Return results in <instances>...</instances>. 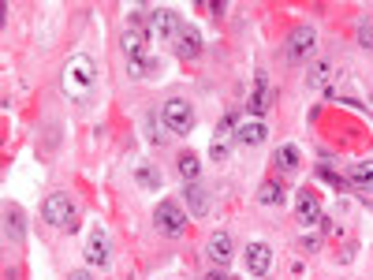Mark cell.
Wrapping results in <instances>:
<instances>
[{"instance_id": "cell-2", "label": "cell", "mask_w": 373, "mask_h": 280, "mask_svg": "<svg viewBox=\"0 0 373 280\" xmlns=\"http://www.w3.org/2000/svg\"><path fill=\"white\" fill-rule=\"evenodd\" d=\"M41 217H45L52 228H75V202L64 195V191H52V195L41 202Z\"/></svg>"}, {"instance_id": "cell-22", "label": "cell", "mask_w": 373, "mask_h": 280, "mask_svg": "<svg viewBox=\"0 0 373 280\" xmlns=\"http://www.w3.org/2000/svg\"><path fill=\"white\" fill-rule=\"evenodd\" d=\"M210 154H213V161H224L232 157V142H228V138H221V135H213V146H210Z\"/></svg>"}, {"instance_id": "cell-6", "label": "cell", "mask_w": 373, "mask_h": 280, "mask_svg": "<svg viewBox=\"0 0 373 280\" xmlns=\"http://www.w3.org/2000/svg\"><path fill=\"white\" fill-rule=\"evenodd\" d=\"M149 27H153V34H157V38H164V41L180 38V15H175L172 8H153V15H149Z\"/></svg>"}, {"instance_id": "cell-13", "label": "cell", "mask_w": 373, "mask_h": 280, "mask_svg": "<svg viewBox=\"0 0 373 280\" xmlns=\"http://www.w3.org/2000/svg\"><path fill=\"white\" fill-rule=\"evenodd\" d=\"M205 254H210L217 265H228V262H232V235L217 232L213 240H210V246H205Z\"/></svg>"}, {"instance_id": "cell-4", "label": "cell", "mask_w": 373, "mask_h": 280, "mask_svg": "<svg viewBox=\"0 0 373 280\" xmlns=\"http://www.w3.org/2000/svg\"><path fill=\"white\" fill-rule=\"evenodd\" d=\"M161 120H164V127H168L172 135H191V127H194V109H191V101H183V98L164 101Z\"/></svg>"}, {"instance_id": "cell-9", "label": "cell", "mask_w": 373, "mask_h": 280, "mask_svg": "<svg viewBox=\"0 0 373 280\" xmlns=\"http://www.w3.org/2000/svg\"><path fill=\"white\" fill-rule=\"evenodd\" d=\"M265 138H269V127L261 124V120H247V124H239V127H235V142H239V146H247V149L261 146Z\"/></svg>"}, {"instance_id": "cell-7", "label": "cell", "mask_w": 373, "mask_h": 280, "mask_svg": "<svg viewBox=\"0 0 373 280\" xmlns=\"http://www.w3.org/2000/svg\"><path fill=\"white\" fill-rule=\"evenodd\" d=\"M247 269H250V277H265L272 269V246L261 243V240L250 243L247 246Z\"/></svg>"}, {"instance_id": "cell-21", "label": "cell", "mask_w": 373, "mask_h": 280, "mask_svg": "<svg viewBox=\"0 0 373 280\" xmlns=\"http://www.w3.org/2000/svg\"><path fill=\"white\" fill-rule=\"evenodd\" d=\"M258 202H261V206H280V202H284V187L277 179L261 183V187H258Z\"/></svg>"}, {"instance_id": "cell-14", "label": "cell", "mask_w": 373, "mask_h": 280, "mask_svg": "<svg viewBox=\"0 0 373 280\" xmlns=\"http://www.w3.org/2000/svg\"><path fill=\"white\" fill-rule=\"evenodd\" d=\"M332 64L328 60H317L310 71H306V86H310V90H328V82H332Z\"/></svg>"}, {"instance_id": "cell-26", "label": "cell", "mask_w": 373, "mask_h": 280, "mask_svg": "<svg viewBox=\"0 0 373 280\" xmlns=\"http://www.w3.org/2000/svg\"><path fill=\"white\" fill-rule=\"evenodd\" d=\"M358 34H362V45L370 49V45H373V38H370V23H362V27H358Z\"/></svg>"}, {"instance_id": "cell-15", "label": "cell", "mask_w": 373, "mask_h": 280, "mask_svg": "<svg viewBox=\"0 0 373 280\" xmlns=\"http://www.w3.org/2000/svg\"><path fill=\"white\" fill-rule=\"evenodd\" d=\"M86 262H90V265H105L108 262V240H105V232H94L90 235V243H86Z\"/></svg>"}, {"instance_id": "cell-18", "label": "cell", "mask_w": 373, "mask_h": 280, "mask_svg": "<svg viewBox=\"0 0 373 280\" xmlns=\"http://www.w3.org/2000/svg\"><path fill=\"white\" fill-rule=\"evenodd\" d=\"M175 168H180V176H183L186 183H198V176H202V161L194 157V154H180Z\"/></svg>"}, {"instance_id": "cell-10", "label": "cell", "mask_w": 373, "mask_h": 280, "mask_svg": "<svg viewBox=\"0 0 373 280\" xmlns=\"http://www.w3.org/2000/svg\"><path fill=\"white\" fill-rule=\"evenodd\" d=\"M119 49L127 52V60H142V52H146V30H142V27H127L124 38H119Z\"/></svg>"}, {"instance_id": "cell-16", "label": "cell", "mask_w": 373, "mask_h": 280, "mask_svg": "<svg viewBox=\"0 0 373 280\" xmlns=\"http://www.w3.org/2000/svg\"><path fill=\"white\" fill-rule=\"evenodd\" d=\"M183 198H186V206L194 209V217H205V209H210V198H205V191L198 187V183H186Z\"/></svg>"}, {"instance_id": "cell-24", "label": "cell", "mask_w": 373, "mask_h": 280, "mask_svg": "<svg viewBox=\"0 0 373 280\" xmlns=\"http://www.w3.org/2000/svg\"><path fill=\"white\" fill-rule=\"evenodd\" d=\"M149 68H153V64L146 57H142V60H127V75H131V79H146Z\"/></svg>"}, {"instance_id": "cell-12", "label": "cell", "mask_w": 373, "mask_h": 280, "mask_svg": "<svg viewBox=\"0 0 373 280\" xmlns=\"http://www.w3.org/2000/svg\"><path fill=\"white\" fill-rule=\"evenodd\" d=\"M198 52H202L198 30H180V38H175V57H180V60H194Z\"/></svg>"}, {"instance_id": "cell-27", "label": "cell", "mask_w": 373, "mask_h": 280, "mask_svg": "<svg viewBox=\"0 0 373 280\" xmlns=\"http://www.w3.org/2000/svg\"><path fill=\"white\" fill-rule=\"evenodd\" d=\"M205 280H232V277H228V273H224V269H213V273H210V277H205Z\"/></svg>"}, {"instance_id": "cell-17", "label": "cell", "mask_w": 373, "mask_h": 280, "mask_svg": "<svg viewBox=\"0 0 373 280\" xmlns=\"http://www.w3.org/2000/svg\"><path fill=\"white\" fill-rule=\"evenodd\" d=\"M250 112H254V116H261V112H265L269 109V105H272V90H269V86H265V79H261V75H258V90L254 94H250Z\"/></svg>"}, {"instance_id": "cell-28", "label": "cell", "mask_w": 373, "mask_h": 280, "mask_svg": "<svg viewBox=\"0 0 373 280\" xmlns=\"http://www.w3.org/2000/svg\"><path fill=\"white\" fill-rule=\"evenodd\" d=\"M68 280H90V273H86V269H79V273H71Z\"/></svg>"}, {"instance_id": "cell-19", "label": "cell", "mask_w": 373, "mask_h": 280, "mask_svg": "<svg viewBox=\"0 0 373 280\" xmlns=\"http://www.w3.org/2000/svg\"><path fill=\"white\" fill-rule=\"evenodd\" d=\"M351 183L362 191H373V161H358V165L351 168Z\"/></svg>"}, {"instance_id": "cell-5", "label": "cell", "mask_w": 373, "mask_h": 280, "mask_svg": "<svg viewBox=\"0 0 373 280\" xmlns=\"http://www.w3.org/2000/svg\"><path fill=\"white\" fill-rule=\"evenodd\" d=\"M153 224H157L161 235H183V228H186V213L175 206L172 198H164L161 206L153 209Z\"/></svg>"}, {"instance_id": "cell-3", "label": "cell", "mask_w": 373, "mask_h": 280, "mask_svg": "<svg viewBox=\"0 0 373 280\" xmlns=\"http://www.w3.org/2000/svg\"><path fill=\"white\" fill-rule=\"evenodd\" d=\"M314 49H317V30L314 27H295L288 41H284V57H288L291 64H302V60H310L314 57Z\"/></svg>"}, {"instance_id": "cell-23", "label": "cell", "mask_w": 373, "mask_h": 280, "mask_svg": "<svg viewBox=\"0 0 373 280\" xmlns=\"http://www.w3.org/2000/svg\"><path fill=\"white\" fill-rule=\"evenodd\" d=\"M8 235H12V240H23V213L15 206H8Z\"/></svg>"}, {"instance_id": "cell-25", "label": "cell", "mask_w": 373, "mask_h": 280, "mask_svg": "<svg viewBox=\"0 0 373 280\" xmlns=\"http://www.w3.org/2000/svg\"><path fill=\"white\" fill-rule=\"evenodd\" d=\"M217 135H221V138H232V135H235V116H232V112H228L224 120L217 124Z\"/></svg>"}, {"instance_id": "cell-8", "label": "cell", "mask_w": 373, "mask_h": 280, "mask_svg": "<svg viewBox=\"0 0 373 280\" xmlns=\"http://www.w3.org/2000/svg\"><path fill=\"white\" fill-rule=\"evenodd\" d=\"M295 213H299V224L302 228H314V224H321V202H317L314 191H299V202H295Z\"/></svg>"}, {"instance_id": "cell-20", "label": "cell", "mask_w": 373, "mask_h": 280, "mask_svg": "<svg viewBox=\"0 0 373 280\" xmlns=\"http://www.w3.org/2000/svg\"><path fill=\"white\" fill-rule=\"evenodd\" d=\"M135 179H138V183H146L149 191H161V172L153 168L149 161H138V165H135Z\"/></svg>"}, {"instance_id": "cell-1", "label": "cell", "mask_w": 373, "mask_h": 280, "mask_svg": "<svg viewBox=\"0 0 373 280\" xmlns=\"http://www.w3.org/2000/svg\"><path fill=\"white\" fill-rule=\"evenodd\" d=\"M97 82V64L90 57H71L68 60V68H64V90L68 94H86L90 86Z\"/></svg>"}, {"instance_id": "cell-11", "label": "cell", "mask_w": 373, "mask_h": 280, "mask_svg": "<svg viewBox=\"0 0 373 280\" xmlns=\"http://www.w3.org/2000/svg\"><path fill=\"white\" fill-rule=\"evenodd\" d=\"M299 165H302L299 149H295V146H277V154H272V168L284 172V176H291V172H299Z\"/></svg>"}]
</instances>
